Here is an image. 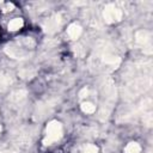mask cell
I'll return each instance as SVG.
<instances>
[{"mask_svg":"<svg viewBox=\"0 0 153 153\" xmlns=\"http://www.w3.org/2000/svg\"><path fill=\"white\" fill-rule=\"evenodd\" d=\"M62 133V124L59 121H50L45 128V136L43 139V143L45 146L53 145L61 139Z\"/></svg>","mask_w":153,"mask_h":153,"instance_id":"cell-1","label":"cell"},{"mask_svg":"<svg viewBox=\"0 0 153 153\" xmlns=\"http://www.w3.org/2000/svg\"><path fill=\"white\" fill-rule=\"evenodd\" d=\"M103 16H104V19L108 23H115V22H118L122 18V12H121V10L115 7L114 5H109V6L105 7Z\"/></svg>","mask_w":153,"mask_h":153,"instance_id":"cell-2","label":"cell"},{"mask_svg":"<svg viewBox=\"0 0 153 153\" xmlns=\"http://www.w3.org/2000/svg\"><path fill=\"white\" fill-rule=\"evenodd\" d=\"M81 31H82L81 26H80L79 24H76V23H72V24L67 27V35H68V37H69L71 39H76V38H79L80 35H81Z\"/></svg>","mask_w":153,"mask_h":153,"instance_id":"cell-3","label":"cell"},{"mask_svg":"<svg viewBox=\"0 0 153 153\" xmlns=\"http://www.w3.org/2000/svg\"><path fill=\"white\" fill-rule=\"evenodd\" d=\"M23 25H24V20L22 18H13L12 20H10L7 27L10 31H17V30L22 29Z\"/></svg>","mask_w":153,"mask_h":153,"instance_id":"cell-4","label":"cell"},{"mask_svg":"<svg viewBox=\"0 0 153 153\" xmlns=\"http://www.w3.org/2000/svg\"><path fill=\"white\" fill-rule=\"evenodd\" d=\"M59 26V17H54V18H50L47 20V23L44 24V29L45 31L48 32H53L57 29Z\"/></svg>","mask_w":153,"mask_h":153,"instance_id":"cell-5","label":"cell"},{"mask_svg":"<svg viewBox=\"0 0 153 153\" xmlns=\"http://www.w3.org/2000/svg\"><path fill=\"white\" fill-rule=\"evenodd\" d=\"M140 151H141V146L137 142H135V141L129 142L124 147V152L126 153H140Z\"/></svg>","mask_w":153,"mask_h":153,"instance_id":"cell-6","label":"cell"},{"mask_svg":"<svg viewBox=\"0 0 153 153\" xmlns=\"http://www.w3.org/2000/svg\"><path fill=\"white\" fill-rule=\"evenodd\" d=\"M80 108H81V111L85 112V114H93V112L96 111V106H94L92 103H90V102H84V103H81Z\"/></svg>","mask_w":153,"mask_h":153,"instance_id":"cell-7","label":"cell"},{"mask_svg":"<svg viewBox=\"0 0 153 153\" xmlns=\"http://www.w3.org/2000/svg\"><path fill=\"white\" fill-rule=\"evenodd\" d=\"M97 152H98L97 146H96V145H92V143L86 145V147H85V149H84V153H97Z\"/></svg>","mask_w":153,"mask_h":153,"instance_id":"cell-8","label":"cell"}]
</instances>
